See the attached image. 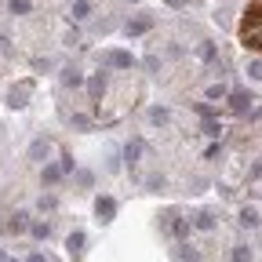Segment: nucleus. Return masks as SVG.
I'll list each match as a JSON object with an SVG mask.
<instances>
[{
  "label": "nucleus",
  "instance_id": "1",
  "mask_svg": "<svg viewBox=\"0 0 262 262\" xmlns=\"http://www.w3.org/2000/svg\"><path fill=\"white\" fill-rule=\"evenodd\" d=\"M251 29H262V4H248V11H244V26H240V33H251Z\"/></svg>",
  "mask_w": 262,
  "mask_h": 262
},
{
  "label": "nucleus",
  "instance_id": "2",
  "mask_svg": "<svg viewBox=\"0 0 262 262\" xmlns=\"http://www.w3.org/2000/svg\"><path fill=\"white\" fill-rule=\"evenodd\" d=\"M106 66H113V69H135V55L131 51H106Z\"/></svg>",
  "mask_w": 262,
  "mask_h": 262
},
{
  "label": "nucleus",
  "instance_id": "3",
  "mask_svg": "<svg viewBox=\"0 0 262 262\" xmlns=\"http://www.w3.org/2000/svg\"><path fill=\"white\" fill-rule=\"evenodd\" d=\"M95 211H99L102 222H110L113 215H117V200H113V197H99V200H95Z\"/></svg>",
  "mask_w": 262,
  "mask_h": 262
},
{
  "label": "nucleus",
  "instance_id": "4",
  "mask_svg": "<svg viewBox=\"0 0 262 262\" xmlns=\"http://www.w3.org/2000/svg\"><path fill=\"white\" fill-rule=\"evenodd\" d=\"M229 110L233 113H248L251 110V95L248 91H233V95H229Z\"/></svg>",
  "mask_w": 262,
  "mask_h": 262
},
{
  "label": "nucleus",
  "instance_id": "5",
  "mask_svg": "<svg viewBox=\"0 0 262 262\" xmlns=\"http://www.w3.org/2000/svg\"><path fill=\"white\" fill-rule=\"evenodd\" d=\"M149 26H153V19H149V15H142V19H135V22H128V37H142V33H146Z\"/></svg>",
  "mask_w": 262,
  "mask_h": 262
},
{
  "label": "nucleus",
  "instance_id": "6",
  "mask_svg": "<svg viewBox=\"0 0 262 262\" xmlns=\"http://www.w3.org/2000/svg\"><path fill=\"white\" fill-rule=\"evenodd\" d=\"M240 37H244V48H248V51L262 55V29H251V33H240Z\"/></svg>",
  "mask_w": 262,
  "mask_h": 262
},
{
  "label": "nucleus",
  "instance_id": "7",
  "mask_svg": "<svg viewBox=\"0 0 262 262\" xmlns=\"http://www.w3.org/2000/svg\"><path fill=\"white\" fill-rule=\"evenodd\" d=\"M88 91H91V99H102V91H106V76L102 73H95V76H91V80H88Z\"/></svg>",
  "mask_w": 262,
  "mask_h": 262
},
{
  "label": "nucleus",
  "instance_id": "8",
  "mask_svg": "<svg viewBox=\"0 0 262 262\" xmlns=\"http://www.w3.org/2000/svg\"><path fill=\"white\" fill-rule=\"evenodd\" d=\"M167 229H171L175 237H186V233H190V222H186V219H175V215H167Z\"/></svg>",
  "mask_w": 262,
  "mask_h": 262
},
{
  "label": "nucleus",
  "instance_id": "9",
  "mask_svg": "<svg viewBox=\"0 0 262 262\" xmlns=\"http://www.w3.org/2000/svg\"><path fill=\"white\" fill-rule=\"evenodd\" d=\"M229 258H233V262H255V251L248 248V244H237V248H233V255H229Z\"/></svg>",
  "mask_w": 262,
  "mask_h": 262
},
{
  "label": "nucleus",
  "instance_id": "10",
  "mask_svg": "<svg viewBox=\"0 0 262 262\" xmlns=\"http://www.w3.org/2000/svg\"><path fill=\"white\" fill-rule=\"evenodd\" d=\"M240 226H244V229H255V226H258V211L244 208V211H240Z\"/></svg>",
  "mask_w": 262,
  "mask_h": 262
},
{
  "label": "nucleus",
  "instance_id": "11",
  "mask_svg": "<svg viewBox=\"0 0 262 262\" xmlns=\"http://www.w3.org/2000/svg\"><path fill=\"white\" fill-rule=\"evenodd\" d=\"M8 229H11V233H22V229H26V211H15L11 222H8Z\"/></svg>",
  "mask_w": 262,
  "mask_h": 262
},
{
  "label": "nucleus",
  "instance_id": "12",
  "mask_svg": "<svg viewBox=\"0 0 262 262\" xmlns=\"http://www.w3.org/2000/svg\"><path fill=\"white\" fill-rule=\"evenodd\" d=\"M29 233H33L37 240H48L51 237V226L48 222H33V226H29Z\"/></svg>",
  "mask_w": 262,
  "mask_h": 262
},
{
  "label": "nucleus",
  "instance_id": "13",
  "mask_svg": "<svg viewBox=\"0 0 262 262\" xmlns=\"http://www.w3.org/2000/svg\"><path fill=\"white\" fill-rule=\"evenodd\" d=\"M62 84H66V88H80V84H84V76L76 73V69H66V73H62Z\"/></svg>",
  "mask_w": 262,
  "mask_h": 262
},
{
  "label": "nucleus",
  "instance_id": "14",
  "mask_svg": "<svg viewBox=\"0 0 262 262\" xmlns=\"http://www.w3.org/2000/svg\"><path fill=\"white\" fill-rule=\"evenodd\" d=\"M58 179H62V167H55V164H48V167H44V182H48V186H55Z\"/></svg>",
  "mask_w": 262,
  "mask_h": 262
},
{
  "label": "nucleus",
  "instance_id": "15",
  "mask_svg": "<svg viewBox=\"0 0 262 262\" xmlns=\"http://www.w3.org/2000/svg\"><path fill=\"white\" fill-rule=\"evenodd\" d=\"M197 229H215V215L211 211H200L197 215Z\"/></svg>",
  "mask_w": 262,
  "mask_h": 262
},
{
  "label": "nucleus",
  "instance_id": "16",
  "mask_svg": "<svg viewBox=\"0 0 262 262\" xmlns=\"http://www.w3.org/2000/svg\"><path fill=\"white\" fill-rule=\"evenodd\" d=\"M88 15H91V4L88 0H76L73 4V19H88Z\"/></svg>",
  "mask_w": 262,
  "mask_h": 262
},
{
  "label": "nucleus",
  "instance_id": "17",
  "mask_svg": "<svg viewBox=\"0 0 262 262\" xmlns=\"http://www.w3.org/2000/svg\"><path fill=\"white\" fill-rule=\"evenodd\" d=\"M248 76L251 80H262V58H251L248 62Z\"/></svg>",
  "mask_w": 262,
  "mask_h": 262
},
{
  "label": "nucleus",
  "instance_id": "18",
  "mask_svg": "<svg viewBox=\"0 0 262 262\" xmlns=\"http://www.w3.org/2000/svg\"><path fill=\"white\" fill-rule=\"evenodd\" d=\"M29 157H33V160L48 157V142H33V146H29Z\"/></svg>",
  "mask_w": 262,
  "mask_h": 262
},
{
  "label": "nucleus",
  "instance_id": "19",
  "mask_svg": "<svg viewBox=\"0 0 262 262\" xmlns=\"http://www.w3.org/2000/svg\"><path fill=\"white\" fill-rule=\"evenodd\" d=\"M11 11L15 15H29V11H33V4H29V0H11Z\"/></svg>",
  "mask_w": 262,
  "mask_h": 262
},
{
  "label": "nucleus",
  "instance_id": "20",
  "mask_svg": "<svg viewBox=\"0 0 262 262\" xmlns=\"http://www.w3.org/2000/svg\"><path fill=\"white\" fill-rule=\"evenodd\" d=\"M204 135L219 138V135H222V124H219V120H204Z\"/></svg>",
  "mask_w": 262,
  "mask_h": 262
},
{
  "label": "nucleus",
  "instance_id": "21",
  "mask_svg": "<svg viewBox=\"0 0 262 262\" xmlns=\"http://www.w3.org/2000/svg\"><path fill=\"white\" fill-rule=\"evenodd\" d=\"M138 153H142V146H138V142H128V149H124L128 164H135V160H138Z\"/></svg>",
  "mask_w": 262,
  "mask_h": 262
},
{
  "label": "nucleus",
  "instance_id": "22",
  "mask_svg": "<svg viewBox=\"0 0 262 262\" xmlns=\"http://www.w3.org/2000/svg\"><path fill=\"white\" fill-rule=\"evenodd\" d=\"M200 58H204V62H215V58H219V55H215V48H211V44H200V51H197Z\"/></svg>",
  "mask_w": 262,
  "mask_h": 262
},
{
  "label": "nucleus",
  "instance_id": "23",
  "mask_svg": "<svg viewBox=\"0 0 262 262\" xmlns=\"http://www.w3.org/2000/svg\"><path fill=\"white\" fill-rule=\"evenodd\" d=\"M69 124H73V128H80V131H84V128H91V120H88L84 113H73V117H69Z\"/></svg>",
  "mask_w": 262,
  "mask_h": 262
},
{
  "label": "nucleus",
  "instance_id": "24",
  "mask_svg": "<svg viewBox=\"0 0 262 262\" xmlns=\"http://www.w3.org/2000/svg\"><path fill=\"white\" fill-rule=\"evenodd\" d=\"M197 113L204 117V120H215V106H208V102H197Z\"/></svg>",
  "mask_w": 262,
  "mask_h": 262
},
{
  "label": "nucleus",
  "instance_id": "25",
  "mask_svg": "<svg viewBox=\"0 0 262 262\" xmlns=\"http://www.w3.org/2000/svg\"><path fill=\"white\" fill-rule=\"evenodd\" d=\"M66 244H69V251H80V248H84V233H69Z\"/></svg>",
  "mask_w": 262,
  "mask_h": 262
},
{
  "label": "nucleus",
  "instance_id": "26",
  "mask_svg": "<svg viewBox=\"0 0 262 262\" xmlns=\"http://www.w3.org/2000/svg\"><path fill=\"white\" fill-rule=\"evenodd\" d=\"M208 99H226V84H211L208 88Z\"/></svg>",
  "mask_w": 262,
  "mask_h": 262
},
{
  "label": "nucleus",
  "instance_id": "27",
  "mask_svg": "<svg viewBox=\"0 0 262 262\" xmlns=\"http://www.w3.org/2000/svg\"><path fill=\"white\" fill-rule=\"evenodd\" d=\"M149 120H153V124H167V110H160V106H157V110L149 113Z\"/></svg>",
  "mask_w": 262,
  "mask_h": 262
},
{
  "label": "nucleus",
  "instance_id": "28",
  "mask_svg": "<svg viewBox=\"0 0 262 262\" xmlns=\"http://www.w3.org/2000/svg\"><path fill=\"white\" fill-rule=\"evenodd\" d=\"M76 182H80V186H91V171H76Z\"/></svg>",
  "mask_w": 262,
  "mask_h": 262
},
{
  "label": "nucleus",
  "instance_id": "29",
  "mask_svg": "<svg viewBox=\"0 0 262 262\" xmlns=\"http://www.w3.org/2000/svg\"><path fill=\"white\" fill-rule=\"evenodd\" d=\"M179 258H182V262H197V251H193V248H186V251H182Z\"/></svg>",
  "mask_w": 262,
  "mask_h": 262
},
{
  "label": "nucleus",
  "instance_id": "30",
  "mask_svg": "<svg viewBox=\"0 0 262 262\" xmlns=\"http://www.w3.org/2000/svg\"><path fill=\"white\" fill-rule=\"evenodd\" d=\"M8 51H11V44H8L4 37H0V55H8Z\"/></svg>",
  "mask_w": 262,
  "mask_h": 262
},
{
  "label": "nucleus",
  "instance_id": "31",
  "mask_svg": "<svg viewBox=\"0 0 262 262\" xmlns=\"http://www.w3.org/2000/svg\"><path fill=\"white\" fill-rule=\"evenodd\" d=\"M29 262H48V258H44L40 251H33V255H29Z\"/></svg>",
  "mask_w": 262,
  "mask_h": 262
},
{
  "label": "nucleus",
  "instance_id": "32",
  "mask_svg": "<svg viewBox=\"0 0 262 262\" xmlns=\"http://www.w3.org/2000/svg\"><path fill=\"white\" fill-rule=\"evenodd\" d=\"M0 262H19V258H11L8 251H0Z\"/></svg>",
  "mask_w": 262,
  "mask_h": 262
},
{
  "label": "nucleus",
  "instance_id": "33",
  "mask_svg": "<svg viewBox=\"0 0 262 262\" xmlns=\"http://www.w3.org/2000/svg\"><path fill=\"white\" fill-rule=\"evenodd\" d=\"M167 4H171V8H182V4H186V0H167Z\"/></svg>",
  "mask_w": 262,
  "mask_h": 262
},
{
  "label": "nucleus",
  "instance_id": "34",
  "mask_svg": "<svg viewBox=\"0 0 262 262\" xmlns=\"http://www.w3.org/2000/svg\"><path fill=\"white\" fill-rule=\"evenodd\" d=\"M255 4H262V0H255Z\"/></svg>",
  "mask_w": 262,
  "mask_h": 262
}]
</instances>
